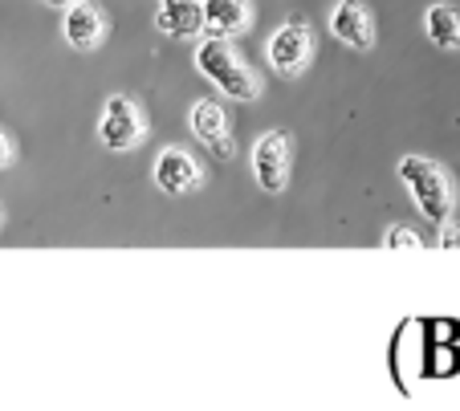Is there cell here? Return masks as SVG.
Returning <instances> with one entry per match:
<instances>
[{
    "instance_id": "obj_1",
    "label": "cell",
    "mask_w": 460,
    "mask_h": 411,
    "mask_svg": "<svg viewBox=\"0 0 460 411\" xmlns=\"http://www.w3.org/2000/svg\"><path fill=\"white\" fill-rule=\"evenodd\" d=\"M400 179L411 192L416 208L424 212L432 224H444V220H448L452 184H448V175H444L440 163H432V159H424V155H403L400 159Z\"/></svg>"
},
{
    "instance_id": "obj_2",
    "label": "cell",
    "mask_w": 460,
    "mask_h": 411,
    "mask_svg": "<svg viewBox=\"0 0 460 411\" xmlns=\"http://www.w3.org/2000/svg\"><path fill=\"white\" fill-rule=\"evenodd\" d=\"M196 66H200L204 78H208L220 94L233 98V102H252V98L261 94L252 70L233 53V45H225L220 37H212V41H204L200 49H196Z\"/></svg>"
},
{
    "instance_id": "obj_3",
    "label": "cell",
    "mask_w": 460,
    "mask_h": 411,
    "mask_svg": "<svg viewBox=\"0 0 460 411\" xmlns=\"http://www.w3.org/2000/svg\"><path fill=\"white\" fill-rule=\"evenodd\" d=\"M310 49H314V33L302 17H289L278 33L270 37V66L278 74H297L305 70L310 62Z\"/></svg>"
},
{
    "instance_id": "obj_4",
    "label": "cell",
    "mask_w": 460,
    "mask_h": 411,
    "mask_svg": "<svg viewBox=\"0 0 460 411\" xmlns=\"http://www.w3.org/2000/svg\"><path fill=\"white\" fill-rule=\"evenodd\" d=\"M252 175L265 192H281L289 179V135L286 131H270L261 135L252 147Z\"/></svg>"
},
{
    "instance_id": "obj_5",
    "label": "cell",
    "mask_w": 460,
    "mask_h": 411,
    "mask_svg": "<svg viewBox=\"0 0 460 411\" xmlns=\"http://www.w3.org/2000/svg\"><path fill=\"white\" fill-rule=\"evenodd\" d=\"M102 143L111 151H130V147H139V139H143V114H139V106L130 102V98H122V94H114L111 102H106V110H102Z\"/></svg>"
},
{
    "instance_id": "obj_6",
    "label": "cell",
    "mask_w": 460,
    "mask_h": 411,
    "mask_svg": "<svg viewBox=\"0 0 460 411\" xmlns=\"http://www.w3.org/2000/svg\"><path fill=\"white\" fill-rule=\"evenodd\" d=\"M331 33L339 37V41L355 45V49H371V41H375L371 13H367L358 0H339L331 13Z\"/></svg>"
},
{
    "instance_id": "obj_7",
    "label": "cell",
    "mask_w": 460,
    "mask_h": 411,
    "mask_svg": "<svg viewBox=\"0 0 460 411\" xmlns=\"http://www.w3.org/2000/svg\"><path fill=\"white\" fill-rule=\"evenodd\" d=\"M155 184L164 188L167 196L196 192V188H200V167H196L191 155H183V151H164V155L155 159Z\"/></svg>"
},
{
    "instance_id": "obj_8",
    "label": "cell",
    "mask_w": 460,
    "mask_h": 411,
    "mask_svg": "<svg viewBox=\"0 0 460 411\" xmlns=\"http://www.w3.org/2000/svg\"><path fill=\"white\" fill-rule=\"evenodd\" d=\"M188 123H191V131L200 135V143H208L220 159H228V114L217 102H208V98L196 102L188 114Z\"/></svg>"
},
{
    "instance_id": "obj_9",
    "label": "cell",
    "mask_w": 460,
    "mask_h": 411,
    "mask_svg": "<svg viewBox=\"0 0 460 411\" xmlns=\"http://www.w3.org/2000/svg\"><path fill=\"white\" fill-rule=\"evenodd\" d=\"M155 25L164 29L167 37H200V29H204L200 0H164Z\"/></svg>"
},
{
    "instance_id": "obj_10",
    "label": "cell",
    "mask_w": 460,
    "mask_h": 411,
    "mask_svg": "<svg viewBox=\"0 0 460 411\" xmlns=\"http://www.w3.org/2000/svg\"><path fill=\"white\" fill-rule=\"evenodd\" d=\"M200 9H204V29L212 37L241 33L249 25V0H200Z\"/></svg>"
},
{
    "instance_id": "obj_11",
    "label": "cell",
    "mask_w": 460,
    "mask_h": 411,
    "mask_svg": "<svg viewBox=\"0 0 460 411\" xmlns=\"http://www.w3.org/2000/svg\"><path fill=\"white\" fill-rule=\"evenodd\" d=\"M61 29H66V41L78 45V49H94L102 41V17H98V9H90L86 0L66 9V25Z\"/></svg>"
},
{
    "instance_id": "obj_12",
    "label": "cell",
    "mask_w": 460,
    "mask_h": 411,
    "mask_svg": "<svg viewBox=\"0 0 460 411\" xmlns=\"http://www.w3.org/2000/svg\"><path fill=\"white\" fill-rule=\"evenodd\" d=\"M424 25H428L432 45H440V49H460V9H452V4H432Z\"/></svg>"
},
{
    "instance_id": "obj_13",
    "label": "cell",
    "mask_w": 460,
    "mask_h": 411,
    "mask_svg": "<svg viewBox=\"0 0 460 411\" xmlns=\"http://www.w3.org/2000/svg\"><path fill=\"white\" fill-rule=\"evenodd\" d=\"M387 249H420V237L411 228H387V237H383Z\"/></svg>"
},
{
    "instance_id": "obj_14",
    "label": "cell",
    "mask_w": 460,
    "mask_h": 411,
    "mask_svg": "<svg viewBox=\"0 0 460 411\" xmlns=\"http://www.w3.org/2000/svg\"><path fill=\"white\" fill-rule=\"evenodd\" d=\"M440 249H460V228L444 220L440 224Z\"/></svg>"
},
{
    "instance_id": "obj_15",
    "label": "cell",
    "mask_w": 460,
    "mask_h": 411,
    "mask_svg": "<svg viewBox=\"0 0 460 411\" xmlns=\"http://www.w3.org/2000/svg\"><path fill=\"white\" fill-rule=\"evenodd\" d=\"M13 159V147H9V139H4V131H0V167Z\"/></svg>"
},
{
    "instance_id": "obj_16",
    "label": "cell",
    "mask_w": 460,
    "mask_h": 411,
    "mask_svg": "<svg viewBox=\"0 0 460 411\" xmlns=\"http://www.w3.org/2000/svg\"><path fill=\"white\" fill-rule=\"evenodd\" d=\"M45 4H53V9H70V4H78V0H45Z\"/></svg>"
},
{
    "instance_id": "obj_17",
    "label": "cell",
    "mask_w": 460,
    "mask_h": 411,
    "mask_svg": "<svg viewBox=\"0 0 460 411\" xmlns=\"http://www.w3.org/2000/svg\"><path fill=\"white\" fill-rule=\"evenodd\" d=\"M159 4H164V0H159Z\"/></svg>"
}]
</instances>
